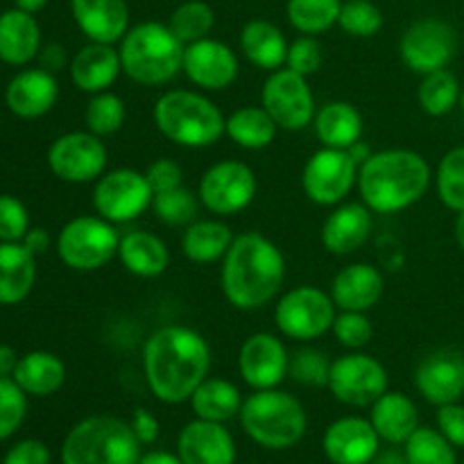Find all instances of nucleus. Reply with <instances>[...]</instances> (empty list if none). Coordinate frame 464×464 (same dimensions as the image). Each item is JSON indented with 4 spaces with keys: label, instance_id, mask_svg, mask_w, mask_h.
I'll return each mask as SVG.
<instances>
[{
    "label": "nucleus",
    "instance_id": "obj_32",
    "mask_svg": "<svg viewBox=\"0 0 464 464\" xmlns=\"http://www.w3.org/2000/svg\"><path fill=\"white\" fill-rule=\"evenodd\" d=\"M36 281V256L23 243H0V304L16 306L32 293Z\"/></svg>",
    "mask_w": 464,
    "mask_h": 464
},
{
    "label": "nucleus",
    "instance_id": "obj_55",
    "mask_svg": "<svg viewBox=\"0 0 464 464\" xmlns=\"http://www.w3.org/2000/svg\"><path fill=\"white\" fill-rule=\"evenodd\" d=\"M21 243L25 245V249L32 256H41V254H45L50 249L53 238H50V234L44 227H30V231H27L25 238H23Z\"/></svg>",
    "mask_w": 464,
    "mask_h": 464
},
{
    "label": "nucleus",
    "instance_id": "obj_34",
    "mask_svg": "<svg viewBox=\"0 0 464 464\" xmlns=\"http://www.w3.org/2000/svg\"><path fill=\"white\" fill-rule=\"evenodd\" d=\"M27 397H50L59 392L66 381V365L50 352H30L18 358L12 376Z\"/></svg>",
    "mask_w": 464,
    "mask_h": 464
},
{
    "label": "nucleus",
    "instance_id": "obj_41",
    "mask_svg": "<svg viewBox=\"0 0 464 464\" xmlns=\"http://www.w3.org/2000/svg\"><path fill=\"white\" fill-rule=\"evenodd\" d=\"M435 188L449 211H464V145L444 154L435 172Z\"/></svg>",
    "mask_w": 464,
    "mask_h": 464
},
{
    "label": "nucleus",
    "instance_id": "obj_43",
    "mask_svg": "<svg viewBox=\"0 0 464 464\" xmlns=\"http://www.w3.org/2000/svg\"><path fill=\"white\" fill-rule=\"evenodd\" d=\"M408 464H458L453 444L440 430L420 426L403 444Z\"/></svg>",
    "mask_w": 464,
    "mask_h": 464
},
{
    "label": "nucleus",
    "instance_id": "obj_19",
    "mask_svg": "<svg viewBox=\"0 0 464 464\" xmlns=\"http://www.w3.org/2000/svg\"><path fill=\"white\" fill-rule=\"evenodd\" d=\"M415 388L433 406L458 403L464 394V356L456 349H438L421 358L415 370Z\"/></svg>",
    "mask_w": 464,
    "mask_h": 464
},
{
    "label": "nucleus",
    "instance_id": "obj_21",
    "mask_svg": "<svg viewBox=\"0 0 464 464\" xmlns=\"http://www.w3.org/2000/svg\"><path fill=\"white\" fill-rule=\"evenodd\" d=\"M177 453L184 464H236V442L220 421L186 424L177 440Z\"/></svg>",
    "mask_w": 464,
    "mask_h": 464
},
{
    "label": "nucleus",
    "instance_id": "obj_26",
    "mask_svg": "<svg viewBox=\"0 0 464 464\" xmlns=\"http://www.w3.org/2000/svg\"><path fill=\"white\" fill-rule=\"evenodd\" d=\"M329 295L340 311L367 313L383 297V275L372 263H352L334 276Z\"/></svg>",
    "mask_w": 464,
    "mask_h": 464
},
{
    "label": "nucleus",
    "instance_id": "obj_1",
    "mask_svg": "<svg viewBox=\"0 0 464 464\" xmlns=\"http://www.w3.org/2000/svg\"><path fill=\"white\" fill-rule=\"evenodd\" d=\"M211 347L190 326L168 324L154 331L143 347V374L150 392L161 403L175 406L193 397L208 379Z\"/></svg>",
    "mask_w": 464,
    "mask_h": 464
},
{
    "label": "nucleus",
    "instance_id": "obj_56",
    "mask_svg": "<svg viewBox=\"0 0 464 464\" xmlns=\"http://www.w3.org/2000/svg\"><path fill=\"white\" fill-rule=\"evenodd\" d=\"M18 358L21 356H18L12 347L0 344V376H3V379H12L14 372H16Z\"/></svg>",
    "mask_w": 464,
    "mask_h": 464
},
{
    "label": "nucleus",
    "instance_id": "obj_63",
    "mask_svg": "<svg viewBox=\"0 0 464 464\" xmlns=\"http://www.w3.org/2000/svg\"><path fill=\"white\" fill-rule=\"evenodd\" d=\"M462 464H464V462H462Z\"/></svg>",
    "mask_w": 464,
    "mask_h": 464
},
{
    "label": "nucleus",
    "instance_id": "obj_5",
    "mask_svg": "<svg viewBox=\"0 0 464 464\" xmlns=\"http://www.w3.org/2000/svg\"><path fill=\"white\" fill-rule=\"evenodd\" d=\"M184 48L168 23L159 21L130 27L118 44L122 72L140 86L170 84L181 72Z\"/></svg>",
    "mask_w": 464,
    "mask_h": 464
},
{
    "label": "nucleus",
    "instance_id": "obj_4",
    "mask_svg": "<svg viewBox=\"0 0 464 464\" xmlns=\"http://www.w3.org/2000/svg\"><path fill=\"white\" fill-rule=\"evenodd\" d=\"M152 121L170 143L188 150L211 148L225 136L220 107L199 91L172 89L157 98Z\"/></svg>",
    "mask_w": 464,
    "mask_h": 464
},
{
    "label": "nucleus",
    "instance_id": "obj_29",
    "mask_svg": "<svg viewBox=\"0 0 464 464\" xmlns=\"http://www.w3.org/2000/svg\"><path fill=\"white\" fill-rule=\"evenodd\" d=\"M370 421L381 440L406 444V440L420 429V411L408 394L388 390L370 406Z\"/></svg>",
    "mask_w": 464,
    "mask_h": 464
},
{
    "label": "nucleus",
    "instance_id": "obj_13",
    "mask_svg": "<svg viewBox=\"0 0 464 464\" xmlns=\"http://www.w3.org/2000/svg\"><path fill=\"white\" fill-rule=\"evenodd\" d=\"M326 388L349 408H370L388 392V372L376 358L362 352H349L331 362Z\"/></svg>",
    "mask_w": 464,
    "mask_h": 464
},
{
    "label": "nucleus",
    "instance_id": "obj_31",
    "mask_svg": "<svg viewBox=\"0 0 464 464\" xmlns=\"http://www.w3.org/2000/svg\"><path fill=\"white\" fill-rule=\"evenodd\" d=\"M315 136L322 148L349 150L362 139V116L352 102L331 100L320 107L313 118Z\"/></svg>",
    "mask_w": 464,
    "mask_h": 464
},
{
    "label": "nucleus",
    "instance_id": "obj_30",
    "mask_svg": "<svg viewBox=\"0 0 464 464\" xmlns=\"http://www.w3.org/2000/svg\"><path fill=\"white\" fill-rule=\"evenodd\" d=\"M288 39L275 23L254 18L240 30V53L261 71H279L288 59Z\"/></svg>",
    "mask_w": 464,
    "mask_h": 464
},
{
    "label": "nucleus",
    "instance_id": "obj_39",
    "mask_svg": "<svg viewBox=\"0 0 464 464\" xmlns=\"http://www.w3.org/2000/svg\"><path fill=\"white\" fill-rule=\"evenodd\" d=\"M168 27L184 45L195 44V41L211 36L213 27H216V12L204 0H186L179 7L172 9Z\"/></svg>",
    "mask_w": 464,
    "mask_h": 464
},
{
    "label": "nucleus",
    "instance_id": "obj_37",
    "mask_svg": "<svg viewBox=\"0 0 464 464\" xmlns=\"http://www.w3.org/2000/svg\"><path fill=\"white\" fill-rule=\"evenodd\" d=\"M343 0H288L285 16L299 34L320 36L338 25Z\"/></svg>",
    "mask_w": 464,
    "mask_h": 464
},
{
    "label": "nucleus",
    "instance_id": "obj_62",
    "mask_svg": "<svg viewBox=\"0 0 464 464\" xmlns=\"http://www.w3.org/2000/svg\"><path fill=\"white\" fill-rule=\"evenodd\" d=\"M458 107H460L462 113H464V84H462V91H460V102H458Z\"/></svg>",
    "mask_w": 464,
    "mask_h": 464
},
{
    "label": "nucleus",
    "instance_id": "obj_53",
    "mask_svg": "<svg viewBox=\"0 0 464 464\" xmlns=\"http://www.w3.org/2000/svg\"><path fill=\"white\" fill-rule=\"evenodd\" d=\"M130 426L140 444H154L159 440V433H161L159 420L152 415V412L145 411V408H136L134 415H131Z\"/></svg>",
    "mask_w": 464,
    "mask_h": 464
},
{
    "label": "nucleus",
    "instance_id": "obj_49",
    "mask_svg": "<svg viewBox=\"0 0 464 464\" xmlns=\"http://www.w3.org/2000/svg\"><path fill=\"white\" fill-rule=\"evenodd\" d=\"M30 231V213L14 195H0V243H21Z\"/></svg>",
    "mask_w": 464,
    "mask_h": 464
},
{
    "label": "nucleus",
    "instance_id": "obj_38",
    "mask_svg": "<svg viewBox=\"0 0 464 464\" xmlns=\"http://www.w3.org/2000/svg\"><path fill=\"white\" fill-rule=\"evenodd\" d=\"M460 82L449 68L433 71L429 75H421L420 89H417V100L424 113L433 118H442L451 113L460 102Z\"/></svg>",
    "mask_w": 464,
    "mask_h": 464
},
{
    "label": "nucleus",
    "instance_id": "obj_8",
    "mask_svg": "<svg viewBox=\"0 0 464 464\" xmlns=\"http://www.w3.org/2000/svg\"><path fill=\"white\" fill-rule=\"evenodd\" d=\"M121 234L116 225L102 216H77L62 227L57 236V254L66 267L75 272H95L118 256Z\"/></svg>",
    "mask_w": 464,
    "mask_h": 464
},
{
    "label": "nucleus",
    "instance_id": "obj_54",
    "mask_svg": "<svg viewBox=\"0 0 464 464\" xmlns=\"http://www.w3.org/2000/svg\"><path fill=\"white\" fill-rule=\"evenodd\" d=\"M39 63H41V68H44V71L57 75L59 71H63L66 66H71V59H68L66 48H63L62 44H57V41H53V44L41 45Z\"/></svg>",
    "mask_w": 464,
    "mask_h": 464
},
{
    "label": "nucleus",
    "instance_id": "obj_48",
    "mask_svg": "<svg viewBox=\"0 0 464 464\" xmlns=\"http://www.w3.org/2000/svg\"><path fill=\"white\" fill-rule=\"evenodd\" d=\"M324 62V50L317 36L299 34L293 44L288 45V59H285V68L299 72L304 77L315 75Z\"/></svg>",
    "mask_w": 464,
    "mask_h": 464
},
{
    "label": "nucleus",
    "instance_id": "obj_40",
    "mask_svg": "<svg viewBox=\"0 0 464 464\" xmlns=\"http://www.w3.org/2000/svg\"><path fill=\"white\" fill-rule=\"evenodd\" d=\"M199 195L193 190L186 188L184 184L177 186L172 190H163L157 193L152 199V211L159 222L168 227H188L198 220L199 211Z\"/></svg>",
    "mask_w": 464,
    "mask_h": 464
},
{
    "label": "nucleus",
    "instance_id": "obj_23",
    "mask_svg": "<svg viewBox=\"0 0 464 464\" xmlns=\"http://www.w3.org/2000/svg\"><path fill=\"white\" fill-rule=\"evenodd\" d=\"M71 14L82 34L95 44H121L130 30L127 0H71Z\"/></svg>",
    "mask_w": 464,
    "mask_h": 464
},
{
    "label": "nucleus",
    "instance_id": "obj_59",
    "mask_svg": "<svg viewBox=\"0 0 464 464\" xmlns=\"http://www.w3.org/2000/svg\"><path fill=\"white\" fill-rule=\"evenodd\" d=\"M372 464H408V460L406 456H401V453L385 451V453H379V456L372 460Z\"/></svg>",
    "mask_w": 464,
    "mask_h": 464
},
{
    "label": "nucleus",
    "instance_id": "obj_25",
    "mask_svg": "<svg viewBox=\"0 0 464 464\" xmlns=\"http://www.w3.org/2000/svg\"><path fill=\"white\" fill-rule=\"evenodd\" d=\"M71 80L82 93H102L116 84L122 72L121 53L111 44L89 41L71 57Z\"/></svg>",
    "mask_w": 464,
    "mask_h": 464
},
{
    "label": "nucleus",
    "instance_id": "obj_2",
    "mask_svg": "<svg viewBox=\"0 0 464 464\" xmlns=\"http://www.w3.org/2000/svg\"><path fill=\"white\" fill-rule=\"evenodd\" d=\"M285 281V258L261 231L236 236L222 258L220 285L227 302L238 311H258L281 293Z\"/></svg>",
    "mask_w": 464,
    "mask_h": 464
},
{
    "label": "nucleus",
    "instance_id": "obj_44",
    "mask_svg": "<svg viewBox=\"0 0 464 464\" xmlns=\"http://www.w3.org/2000/svg\"><path fill=\"white\" fill-rule=\"evenodd\" d=\"M338 25L344 34L370 39L383 27V12L372 0H343Z\"/></svg>",
    "mask_w": 464,
    "mask_h": 464
},
{
    "label": "nucleus",
    "instance_id": "obj_50",
    "mask_svg": "<svg viewBox=\"0 0 464 464\" xmlns=\"http://www.w3.org/2000/svg\"><path fill=\"white\" fill-rule=\"evenodd\" d=\"M145 179H148L152 193H163V190H172L177 186L184 184V170L175 159H157L145 170Z\"/></svg>",
    "mask_w": 464,
    "mask_h": 464
},
{
    "label": "nucleus",
    "instance_id": "obj_18",
    "mask_svg": "<svg viewBox=\"0 0 464 464\" xmlns=\"http://www.w3.org/2000/svg\"><path fill=\"white\" fill-rule=\"evenodd\" d=\"M290 353L275 334H252L238 352V372L252 390L279 388L288 376Z\"/></svg>",
    "mask_w": 464,
    "mask_h": 464
},
{
    "label": "nucleus",
    "instance_id": "obj_28",
    "mask_svg": "<svg viewBox=\"0 0 464 464\" xmlns=\"http://www.w3.org/2000/svg\"><path fill=\"white\" fill-rule=\"evenodd\" d=\"M118 258L130 275L139 279H157L168 270L170 252L161 236L145 229H131L121 236Z\"/></svg>",
    "mask_w": 464,
    "mask_h": 464
},
{
    "label": "nucleus",
    "instance_id": "obj_22",
    "mask_svg": "<svg viewBox=\"0 0 464 464\" xmlns=\"http://www.w3.org/2000/svg\"><path fill=\"white\" fill-rule=\"evenodd\" d=\"M57 77L41 66L16 72L5 91V102H7L9 111L25 121L45 116L57 104Z\"/></svg>",
    "mask_w": 464,
    "mask_h": 464
},
{
    "label": "nucleus",
    "instance_id": "obj_27",
    "mask_svg": "<svg viewBox=\"0 0 464 464\" xmlns=\"http://www.w3.org/2000/svg\"><path fill=\"white\" fill-rule=\"evenodd\" d=\"M41 27L34 14L14 7L0 14V62L25 66L39 57Z\"/></svg>",
    "mask_w": 464,
    "mask_h": 464
},
{
    "label": "nucleus",
    "instance_id": "obj_35",
    "mask_svg": "<svg viewBox=\"0 0 464 464\" xmlns=\"http://www.w3.org/2000/svg\"><path fill=\"white\" fill-rule=\"evenodd\" d=\"M188 401L198 420L220 421V424H225V421L240 415V408H243L245 399L240 397V390L236 388L231 381L218 379V376L211 379V376H208V379L195 390L193 397H190Z\"/></svg>",
    "mask_w": 464,
    "mask_h": 464
},
{
    "label": "nucleus",
    "instance_id": "obj_33",
    "mask_svg": "<svg viewBox=\"0 0 464 464\" xmlns=\"http://www.w3.org/2000/svg\"><path fill=\"white\" fill-rule=\"evenodd\" d=\"M234 231L227 222L208 218V220H195L181 234V252L190 263L208 266L225 258L234 243Z\"/></svg>",
    "mask_w": 464,
    "mask_h": 464
},
{
    "label": "nucleus",
    "instance_id": "obj_9",
    "mask_svg": "<svg viewBox=\"0 0 464 464\" xmlns=\"http://www.w3.org/2000/svg\"><path fill=\"white\" fill-rule=\"evenodd\" d=\"M335 304L329 293L317 285H297L279 297L275 306V324L281 335L297 343H311L329 334L334 326Z\"/></svg>",
    "mask_w": 464,
    "mask_h": 464
},
{
    "label": "nucleus",
    "instance_id": "obj_42",
    "mask_svg": "<svg viewBox=\"0 0 464 464\" xmlns=\"http://www.w3.org/2000/svg\"><path fill=\"white\" fill-rule=\"evenodd\" d=\"M125 102H122L121 95L111 93V91L95 93L93 98L89 100V104H86V130H89L91 134L100 136V139H107V136L116 134V131L125 125Z\"/></svg>",
    "mask_w": 464,
    "mask_h": 464
},
{
    "label": "nucleus",
    "instance_id": "obj_46",
    "mask_svg": "<svg viewBox=\"0 0 464 464\" xmlns=\"http://www.w3.org/2000/svg\"><path fill=\"white\" fill-rule=\"evenodd\" d=\"M331 331H334L340 347L349 349V352H361L362 347L370 344L372 335H374V326H372L367 313L358 311H340Z\"/></svg>",
    "mask_w": 464,
    "mask_h": 464
},
{
    "label": "nucleus",
    "instance_id": "obj_24",
    "mask_svg": "<svg viewBox=\"0 0 464 464\" xmlns=\"http://www.w3.org/2000/svg\"><path fill=\"white\" fill-rule=\"evenodd\" d=\"M372 211L361 202L338 204L322 225V245L335 256H349L370 240Z\"/></svg>",
    "mask_w": 464,
    "mask_h": 464
},
{
    "label": "nucleus",
    "instance_id": "obj_52",
    "mask_svg": "<svg viewBox=\"0 0 464 464\" xmlns=\"http://www.w3.org/2000/svg\"><path fill=\"white\" fill-rule=\"evenodd\" d=\"M3 464H50V451L39 440H21L9 449Z\"/></svg>",
    "mask_w": 464,
    "mask_h": 464
},
{
    "label": "nucleus",
    "instance_id": "obj_60",
    "mask_svg": "<svg viewBox=\"0 0 464 464\" xmlns=\"http://www.w3.org/2000/svg\"><path fill=\"white\" fill-rule=\"evenodd\" d=\"M14 5H16L18 9H23V12L36 14L48 5V0H14Z\"/></svg>",
    "mask_w": 464,
    "mask_h": 464
},
{
    "label": "nucleus",
    "instance_id": "obj_20",
    "mask_svg": "<svg viewBox=\"0 0 464 464\" xmlns=\"http://www.w3.org/2000/svg\"><path fill=\"white\" fill-rule=\"evenodd\" d=\"M379 442L370 420L340 417L326 429L322 449L334 464H372L379 456Z\"/></svg>",
    "mask_w": 464,
    "mask_h": 464
},
{
    "label": "nucleus",
    "instance_id": "obj_3",
    "mask_svg": "<svg viewBox=\"0 0 464 464\" xmlns=\"http://www.w3.org/2000/svg\"><path fill=\"white\" fill-rule=\"evenodd\" d=\"M356 186L372 213L390 216L424 198L430 186V166L415 150H381L358 168Z\"/></svg>",
    "mask_w": 464,
    "mask_h": 464
},
{
    "label": "nucleus",
    "instance_id": "obj_45",
    "mask_svg": "<svg viewBox=\"0 0 464 464\" xmlns=\"http://www.w3.org/2000/svg\"><path fill=\"white\" fill-rule=\"evenodd\" d=\"M331 358L322 349L302 347L290 353L288 376L299 385L306 388H324L329 383L331 374Z\"/></svg>",
    "mask_w": 464,
    "mask_h": 464
},
{
    "label": "nucleus",
    "instance_id": "obj_58",
    "mask_svg": "<svg viewBox=\"0 0 464 464\" xmlns=\"http://www.w3.org/2000/svg\"><path fill=\"white\" fill-rule=\"evenodd\" d=\"M347 152L349 154H352V159H353V161H356L358 163V168H361L362 166V163H365L367 161V159H370L372 157V154H374V152H372V148H370V145H367L365 143V140H358V143H353L352 145V148H349L347 150Z\"/></svg>",
    "mask_w": 464,
    "mask_h": 464
},
{
    "label": "nucleus",
    "instance_id": "obj_47",
    "mask_svg": "<svg viewBox=\"0 0 464 464\" xmlns=\"http://www.w3.org/2000/svg\"><path fill=\"white\" fill-rule=\"evenodd\" d=\"M27 412V394L14 379L0 376V440H7L9 435L21 429Z\"/></svg>",
    "mask_w": 464,
    "mask_h": 464
},
{
    "label": "nucleus",
    "instance_id": "obj_15",
    "mask_svg": "<svg viewBox=\"0 0 464 464\" xmlns=\"http://www.w3.org/2000/svg\"><path fill=\"white\" fill-rule=\"evenodd\" d=\"M109 152L100 136L86 131H68L53 140L48 166L57 179L66 184H91L107 172Z\"/></svg>",
    "mask_w": 464,
    "mask_h": 464
},
{
    "label": "nucleus",
    "instance_id": "obj_16",
    "mask_svg": "<svg viewBox=\"0 0 464 464\" xmlns=\"http://www.w3.org/2000/svg\"><path fill=\"white\" fill-rule=\"evenodd\" d=\"M358 181V163L347 150L320 148L302 170V188L317 207H338Z\"/></svg>",
    "mask_w": 464,
    "mask_h": 464
},
{
    "label": "nucleus",
    "instance_id": "obj_12",
    "mask_svg": "<svg viewBox=\"0 0 464 464\" xmlns=\"http://www.w3.org/2000/svg\"><path fill=\"white\" fill-rule=\"evenodd\" d=\"M256 175L243 161L225 159L208 168L198 186L202 207L218 218H231L245 211L256 198Z\"/></svg>",
    "mask_w": 464,
    "mask_h": 464
},
{
    "label": "nucleus",
    "instance_id": "obj_7",
    "mask_svg": "<svg viewBox=\"0 0 464 464\" xmlns=\"http://www.w3.org/2000/svg\"><path fill=\"white\" fill-rule=\"evenodd\" d=\"M140 447L127 421L93 415L77 421L62 444V464H139Z\"/></svg>",
    "mask_w": 464,
    "mask_h": 464
},
{
    "label": "nucleus",
    "instance_id": "obj_36",
    "mask_svg": "<svg viewBox=\"0 0 464 464\" xmlns=\"http://www.w3.org/2000/svg\"><path fill=\"white\" fill-rule=\"evenodd\" d=\"M276 122L261 104H247L236 109L225 121V134L243 150H266L270 148L276 136Z\"/></svg>",
    "mask_w": 464,
    "mask_h": 464
},
{
    "label": "nucleus",
    "instance_id": "obj_10",
    "mask_svg": "<svg viewBox=\"0 0 464 464\" xmlns=\"http://www.w3.org/2000/svg\"><path fill=\"white\" fill-rule=\"evenodd\" d=\"M154 193L145 172L134 168L107 170L93 186V208L98 216L113 225H127L152 208Z\"/></svg>",
    "mask_w": 464,
    "mask_h": 464
},
{
    "label": "nucleus",
    "instance_id": "obj_51",
    "mask_svg": "<svg viewBox=\"0 0 464 464\" xmlns=\"http://www.w3.org/2000/svg\"><path fill=\"white\" fill-rule=\"evenodd\" d=\"M438 430L453 444V447L464 449V406H460V403L440 406Z\"/></svg>",
    "mask_w": 464,
    "mask_h": 464
},
{
    "label": "nucleus",
    "instance_id": "obj_11",
    "mask_svg": "<svg viewBox=\"0 0 464 464\" xmlns=\"http://www.w3.org/2000/svg\"><path fill=\"white\" fill-rule=\"evenodd\" d=\"M261 107L270 113L276 127L285 131L306 130L308 125H313L317 111L308 77L285 66L272 71L263 82Z\"/></svg>",
    "mask_w": 464,
    "mask_h": 464
},
{
    "label": "nucleus",
    "instance_id": "obj_57",
    "mask_svg": "<svg viewBox=\"0 0 464 464\" xmlns=\"http://www.w3.org/2000/svg\"><path fill=\"white\" fill-rule=\"evenodd\" d=\"M139 464H184L179 458V453L170 451H148L140 456Z\"/></svg>",
    "mask_w": 464,
    "mask_h": 464
},
{
    "label": "nucleus",
    "instance_id": "obj_17",
    "mask_svg": "<svg viewBox=\"0 0 464 464\" xmlns=\"http://www.w3.org/2000/svg\"><path fill=\"white\" fill-rule=\"evenodd\" d=\"M238 57L225 41L199 39L184 48L181 72L202 91H225L238 80Z\"/></svg>",
    "mask_w": 464,
    "mask_h": 464
},
{
    "label": "nucleus",
    "instance_id": "obj_6",
    "mask_svg": "<svg viewBox=\"0 0 464 464\" xmlns=\"http://www.w3.org/2000/svg\"><path fill=\"white\" fill-rule=\"evenodd\" d=\"M240 426L263 449L284 451L302 442L308 417L302 401L279 388L254 390L240 408Z\"/></svg>",
    "mask_w": 464,
    "mask_h": 464
},
{
    "label": "nucleus",
    "instance_id": "obj_14",
    "mask_svg": "<svg viewBox=\"0 0 464 464\" xmlns=\"http://www.w3.org/2000/svg\"><path fill=\"white\" fill-rule=\"evenodd\" d=\"M456 30L447 21L433 16L411 23L399 41L401 62L417 75H429L447 68L456 57Z\"/></svg>",
    "mask_w": 464,
    "mask_h": 464
},
{
    "label": "nucleus",
    "instance_id": "obj_61",
    "mask_svg": "<svg viewBox=\"0 0 464 464\" xmlns=\"http://www.w3.org/2000/svg\"><path fill=\"white\" fill-rule=\"evenodd\" d=\"M453 234H456V243L460 245V249L464 252V211L458 213L456 225H453Z\"/></svg>",
    "mask_w": 464,
    "mask_h": 464
}]
</instances>
